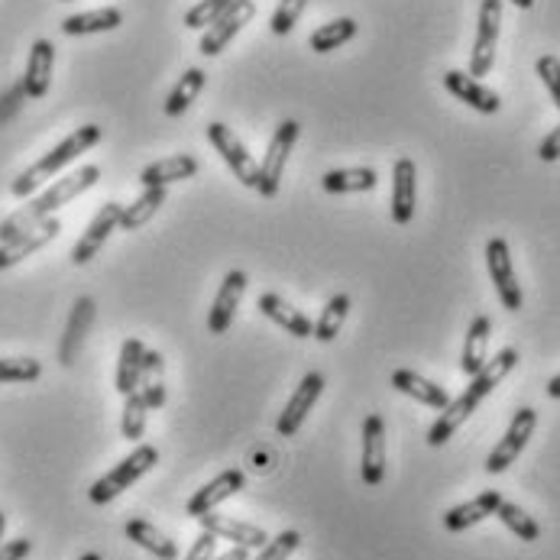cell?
I'll return each mask as SVG.
<instances>
[{"label":"cell","mask_w":560,"mask_h":560,"mask_svg":"<svg viewBox=\"0 0 560 560\" xmlns=\"http://www.w3.org/2000/svg\"><path fill=\"white\" fill-rule=\"evenodd\" d=\"M518 366V350L515 347H502L492 360H486V366H482L477 376H470V386H467V393L464 396H457V399H451V405L441 411V418L431 424V431H428V444L431 447H444L454 434H457V428L480 408V401L512 373Z\"/></svg>","instance_id":"6da1fadb"},{"label":"cell","mask_w":560,"mask_h":560,"mask_svg":"<svg viewBox=\"0 0 560 560\" xmlns=\"http://www.w3.org/2000/svg\"><path fill=\"white\" fill-rule=\"evenodd\" d=\"M101 178V168L97 165H81L75 172L62 175L59 182H52L46 191H39L30 205H23L20 211H13L10 218L0 221V243L13 241L26 231H33L36 224H43L46 218H52L62 205L75 201L79 195H84L88 188H94Z\"/></svg>","instance_id":"7a4b0ae2"},{"label":"cell","mask_w":560,"mask_h":560,"mask_svg":"<svg viewBox=\"0 0 560 560\" xmlns=\"http://www.w3.org/2000/svg\"><path fill=\"white\" fill-rule=\"evenodd\" d=\"M97 143H101V127L84 124L75 133H69L56 150H49L43 160H36L30 168H23V172L10 182V191H13L16 198H30L46 178H56L69 162H75L81 153H88V150L97 147Z\"/></svg>","instance_id":"3957f363"},{"label":"cell","mask_w":560,"mask_h":560,"mask_svg":"<svg viewBox=\"0 0 560 560\" xmlns=\"http://www.w3.org/2000/svg\"><path fill=\"white\" fill-rule=\"evenodd\" d=\"M156 464H160V451H156L153 444H140L130 457H124L110 474H104L101 480L88 489V499H91L94 505L114 502L120 492H127L140 477H147Z\"/></svg>","instance_id":"277c9868"},{"label":"cell","mask_w":560,"mask_h":560,"mask_svg":"<svg viewBox=\"0 0 560 560\" xmlns=\"http://www.w3.org/2000/svg\"><path fill=\"white\" fill-rule=\"evenodd\" d=\"M302 137V127L299 120H282L269 140V150L266 156L259 162V182H256V191L262 198H276L279 195V185H282V172H285V162L292 156L295 143Z\"/></svg>","instance_id":"5b68a950"},{"label":"cell","mask_w":560,"mask_h":560,"mask_svg":"<svg viewBox=\"0 0 560 560\" xmlns=\"http://www.w3.org/2000/svg\"><path fill=\"white\" fill-rule=\"evenodd\" d=\"M535 428H538V411L528 408V405L518 408V411L512 415V421H509V431L502 434V441H499V444L492 447V454L486 457V474H505V470L518 460V454L528 447Z\"/></svg>","instance_id":"8992f818"},{"label":"cell","mask_w":560,"mask_h":560,"mask_svg":"<svg viewBox=\"0 0 560 560\" xmlns=\"http://www.w3.org/2000/svg\"><path fill=\"white\" fill-rule=\"evenodd\" d=\"M486 269H489V279L499 292V302L502 308L509 312H522L525 299H522V289H518V279H515V266H512V253H509V243L502 237H492L486 243Z\"/></svg>","instance_id":"52a82bcc"},{"label":"cell","mask_w":560,"mask_h":560,"mask_svg":"<svg viewBox=\"0 0 560 560\" xmlns=\"http://www.w3.org/2000/svg\"><path fill=\"white\" fill-rule=\"evenodd\" d=\"M499 30H502V0H482L480 23H477V43L470 56V75L482 79L492 72L495 62V46H499Z\"/></svg>","instance_id":"ba28073f"},{"label":"cell","mask_w":560,"mask_h":560,"mask_svg":"<svg viewBox=\"0 0 560 560\" xmlns=\"http://www.w3.org/2000/svg\"><path fill=\"white\" fill-rule=\"evenodd\" d=\"M208 140H211V147L221 153V160L231 165V172L237 175V182L246 185V188H256V182H259V165H256L253 156L246 153L241 137H237L231 127H224V124H208Z\"/></svg>","instance_id":"9c48e42d"},{"label":"cell","mask_w":560,"mask_h":560,"mask_svg":"<svg viewBox=\"0 0 560 560\" xmlns=\"http://www.w3.org/2000/svg\"><path fill=\"white\" fill-rule=\"evenodd\" d=\"M253 16H256V3H253V0H237L224 16H218V20L205 30L201 43H198L201 56H208V59L221 56V52L231 46V39L241 33L243 26H246Z\"/></svg>","instance_id":"30bf717a"},{"label":"cell","mask_w":560,"mask_h":560,"mask_svg":"<svg viewBox=\"0 0 560 560\" xmlns=\"http://www.w3.org/2000/svg\"><path fill=\"white\" fill-rule=\"evenodd\" d=\"M120 214H124V208H120L117 201H107V205L91 218V224L84 228V234L79 237V243L72 246V262H75V266L91 262V259L101 253V246L107 243V237H110L114 231H120Z\"/></svg>","instance_id":"8fae6325"},{"label":"cell","mask_w":560,"mask_h":560,"mask_svg":"<svg viewBox=\"0 0 560 560\" xmlns=\"http://www.w3.org/2000/svg\"><path fill=\"white\" fill-rule=\"evenodd\" d=\"M320 393H324V376H320V373H308V376L302 380V386L292 393L285 411L279 415V424H276L279 438H295V434L302 431V424H305L308 411L315 408V401L320 399Z\"/></svg>","instance_id":"7c38bea8"},{"label":"cell","mask_w":560,"mask_h":560,"mask_svg":"<svg viewBox=\"0 0 560 560\" xmlns=\"http://www.w3.org/2000/svg\"><path fill=\"white\" fill-rule=\"evenodd\" d=\"M363 482L380 486L386 480V421L383 415H366L363 421Z\"/></svg>","instance_id":"4fadbf2b"},{"label":"cell","mask_w":560,"mask_h":560,"mask_svg":"<svg viewBox=\"0 0 560 560\" xmlns=\"http://www.w3.org/2000/svg\"><path fill=\"white\" fill-rule=\"evenodd\" d=\"M246 285H249V279H246V272H241V269H231V272L224 276V282H221V289H218V299H214V305H211V312H208V330H211V334H228V330H231Z\"/></svg>","instance_id":"5bb4252c"},{"label":"cell","mask_w":560,"mask_h":560,"mask_svg":"<svg viewBox=\"0 0 560 560\" xmlns=\"http://www.w3.org/2000/svg\"><path fill=\"white\" fill-rule=\"evenodd\" d=\"M59 231H62V221H59V218H46V221L36 224L33 231L20 234V237H13V241L0 243V272L10 269V266H16V262H23V259L33 256L36 249L49 246V243L59 237Z\"/></svg>","instance_id":"9a60e30c"},{"label":"cell","mask_w":560,"mask_h":560,"mask_svg":"<svg viewBox=\"0 0 560 560\" xmlns=\"http://www.w3.org/2000/svg\"><path fill=\"white\" fill-rule=\"evenodd\" d=\"M195 522H201V532H211L214 538L234 541V545L249 548V551H259V548L269 541V535H266L259 525H249V522L231 518V515H214V512H208V515H201V518H195Z\"/></svg>","instance_id":"2e32d148"},{"label":"cell","mask_w":560,"mask_h":560,"mask_svg":"<svg viewBox=\"0 0 560 560\" xmlns=\"http://www.w3.org/2000/svg\"><path fill=\"white\" fill-rule=\"evenodd\" d=\"M243 486H246L243 470H224L221 477H214V480L208 482V486H201V489L188 499V515H191V518H201V515L214 512L224 499L237 495Z\"/></svg>","instance_id":"e0dca14e"},{"label":"cell","mask_w":560,"mask_h":560,"mask_svg":"<svg viewBox=\"0 0 560 560\" xmlns=\"http://www.w3.org/2000/svg\"><path fill=\"white\" fill-rule=\"evenodd\" d=\"M444 88H447L457 101H464L467 107H474V110H480V114H495V110L502 107L499 94H495L492 88H486L480 79L467 75V72H457V69L444 72Z\"/></svg>","instance_id":"ac0fdd59"},{"label":"cell","mask_w":560,"mask_h":560,"mask_svg":"<svg viewBox=\"0 0 560 560\" xmlns=\"http://www.w3.org/2000/svg\"><path fill=\"white\" fill-rule=\"evenodd\" d=\"M94 312H97L94 299L81 295L79 302H75V308H72V315H69V324H66V334H62V343H59V363H62V366H72V363L79 360V350L84 347V337H88V330H91V324H94Z\"/></svg>","instance_id":"d6986e66"},{"label":"cell","mask_w":560,"mask_h":560,"mask_svg":"<svg viewBox=\"0 0 560 560\" xmlns=\"http://www.w3.org/2000/svg\"><path fill=\"white\" fill-rule=\"evenodd\" d=\"M52 66H56V46L49 39H36L30 49V62H26V75H23V91L26 97L39 101L49 94L52 84Z\"/></svg>","instance_id":"ffe728a7"},{"label":"cell","mask_w":560,"mask_h":560,"mask_svg":"<svg viewBox=\"0 0 560 560\" xmlns=\"http://www.w3.org/2000/svg\"><path fill=\"white\" fill-rule=\"evenodd\" d=\"M418 168L408 156L396 160L393 168V221L405 228L415 218V198H418Z\"/></svg>","instance_id":"44dd1931"},{"label":"cell","mask_w":560,"mask_h":560,"mask_svg":"<svg viewBox=\"0 0 560 560\" xmlns=\"http://www.w3.org/2000/svg\"><path fill=\"white\" fill-rule=\"evenodd\" d=\"M256 305H259V312L272 320V324H279L282 330H289V334H292V337H299V340H305V337H312V334H315V324H312V318H308L302 308H292V305H289L282 295H276V292H262Z\"/></svg>","instance_id":"7402d4cb"},{"label":"cell","mask_w":560,"mask_h":560,"mask_svg":"<svg viewBox=\"0 0 560 560\" xmlns=\"http://www.w3.org/2000/svg\"><path fill=\"white\" fill-rule=\"evenodd\" d=\"M499 505H502V495H499L495 489H486V492H480L477 499H470V502H460V505L447 509V515H444V528H447V532H467V528H474V525L486 522L489 515H495V509H499Z\"/></svg>","instance_id":"603a6c76"},{"label":"cell","mask_w":560,"mask_h":560,"mask_svg":"<svg viewBox=\"0 0 560 560\" xmlns=\"http://www.w3.org/2000/svg\"><path fill=\"white\" fill-rule=\"evenodd\" d=\"M198 175V160L188 156V153H175L168 160L153 162L140 172V182L143 188H165L172 182H185V178H195Z\"/></svg>","instance_id":"cb8c5ba5"},{"label":"cell","mask_w":560,"mask_h":560,"mask_svg":"<svg viewBox=\"0 0 560 560\" xmlns=\"http://www.w3.org/2000/svg\"><path fill=\"white\" fill-rule=\"evenodd\" d=\"M393 386L399 389L401 396L421 401V405H428L434 411H444L451 405V396H447L444 386H438V383H431V380H424V376H418L411 370H396L393 373Z\"/></svg>","instance_id":"d4e9b609"},{"label":"cell","mask_w":560,"mask_h":560,"mask_svg":"<svg viewBox=\"0 0 560 560\" xmlns=\"http://www.w3.org/2000/svg\"><path fill=\"white\" fill-rule=\"evenodd\" d=\"M380 185V172L370 165H357V168H334L320 178V188L327 195H360V191H373Z\"/></svg>","instance_id":"484cf974"},{"label":"cell","mask_w":560,"mask_h":560,"mask_svg":"<svg viewBox=\"0 0 560 560\" xmlns=\"http://www.w3.org/2000/svg\"><path fill=\"white\" fill-rule=\"evenodd\" d=\"M124 535H127L137 548L150 551L156 560H178V545H175L168 535H162L160 528H156L153 522H147V518H130V522L124 525Z\"/></svg>","instance_id":"4316f807"},{"label":"cell","mask_w":560,"mask_h":560,"mask_svg":"<svg viewBox=\"0 0 560 560\" xmlns=\"http://www.w3.org/2000/svg\"><path fill=\"white\" fill-rule=\"evenodd\" d=\"M143 340L137 337H127L124 347H120V360H117V376H114V389L120 396H130L140 389V376H143Z\"/></svg>","instance_id":"83f0119b"},{"label":"cell","mask_w":560,"mask_h":560,"mask_svg":"<svg viewBox=\"0 0 560 560\" xmlns=\"http://www.w3.org/2000/svg\"><path fill=\"white\" fill-rule=\"evenodd\" d=\"M489 330H492V320L486 315L474 318L470 330H467V340H464V353H460L464 376H477L486 366V360H489Z\"/></svg>","instance_id":"f1b7e54d"},{"label":"cell","mask_w":560,"mask_h":560,"mask_svg":"<svg viewBox=\"0 0 560 560\" xmlns=\"http://www.w3.org/2000/svg\"><path fill=\"white\" fill-rule=\"evenodd\" d=\"M124 23V13L117 7H101V10H88L62 20V33L66 36H91V33H110Z\"/></svg>","instance_id":"f546056e"},{"label":"cell","mask_w":560,"mask_h":560,"mask_svg":"<svg viewBox=\"0 0 560 560\" xmlns=\"http://www.w3.org/2000/svg\"><path fill=\"white\" fill-rule=\"evenodd\" d=\"M357 33H360V23H357L353 16H337V20L324 23V26H318V30L308 36V49L324 56V52L340 49L343 43H350Z\"/></svg>","instance_id":"4dcf8cb0"},{"label":"cell","mask_w":560,"mask_h":560,"mask_svg":"<svg viewBox=\"0 0 560 560\" xmlns=\"http://www.w3.org/2000/svg\"><path fill=\"white\" fill-rule=\"evenodd\" d=\"M143 399H147V408H162L165 405V363L156 350H147L143 353V376H140V389H137Z\"/></svg>","instance_id":"1f68e13d"},{"label":"cell","mask_w":560,"mask_h":560,"mask_svg":"<svg viewBox=\"0 0 560 560\" xmlns=\"http://www.w3.org/2000/svg\"><path fill=\"white\" fill-rule=\"evenodd\" d=\"M201 88H205V72H201V69H188L182 79L172 84V91H168V97H165V114H168V117H182V114L198 101Z\"/></svg>","instance_id":"d6a6232c"},{"label":"cell","mask_w":560,"mask_h":560,"mask_svg":"<svg viewBox=\"0 0 560 560\" xmlns=\"http://www.w3.org/2000/svg\"><path fill=\"white\" fill-rule=\"evenodd\" d=\"M165 205V188H143V195L124 208L120 214V231H140L156 211Z\"/></svg>","instance_id":"836d02e7"},{"label":"cell","mask_w":560,"mask_h":560,"mask_svg":"<svg viewBox=\"0 0 560 560\" xmlns=\"http://www.w3.org/2000/svg\"><path fill=\"white\" fill-rule=\"evenodd\" d=\"M495 518H499L518 541H528V545H532V541L541 538V525H538L525 509H518L515 502H505V499H502V505L495 509Z\"/></svg>","instance_id":"e575fe53"},{"label":"cell","mask_w":560,"mask_h":560,"mask_svg":"<svg viewBox=\"0 0 560 560\" xmlns=\"http://www.w3.org/2000/svg\"><path fill=\"white\" fill-rule=\"evenodd\" d=\"M350 315V295H334L327 305H324V312H320L318 324H315V334L312 337H318L320 343H330L337 334H340V327H343V320Z\"/></svg>","instance_id":"d590c367"},{"label":"cell","mask_w":560,"mask_h":560,"mask_svg":"<svg viewBox=\"0 0 560 560\" xmlns=\"http://www.w3.org/2000/svg\"><path fill=\"white\" fill-rule=\"evenodd\" d=\"M124 415H120V434L127 438V441H140L143 438V431H147V399L140 396V393H130V396H124Z\"/></svg>","instance_id":"8d00e7d4"},{"label":"cell","mask_w":560,"mask_h":560,"mask_svg":"<svg viewBox=\"0 0 560 560\" xmlns=\"http://www.w3.org/2000/svg\"><path fill=\"white\" fill-rule=\"evenodd\" d=\"M39 376H43L39 360H30V357H10V360H3L0 357V383H36Z\"/></svg>","instance_id":"74e56055"},{"label":"cell","mask_w":560,"mask_h":560,"mask_svg":"<svg viewBox=\"0 0 560 560\" xmlns=\"http://www.w3.org/2000/svg\"><path fill=\"white\" fill-rule=\"evenodd\" d=\"M234 3H237V0H201V3H195V7L185 13V26H188V30H201V26L208 30V26H211L218 16H224Z\"/></svg>","instance_id":"f35d334b"},{"label":"cell","mask_w":560,"mask_h":560,"mask_svg":"<svg viewBox=\"0 0 560 560\" xmlns=\"http://www.w3.org/2000/svg\"><path fill=\"white\" fill-rule=\"evenodd\" d=\"M299 548H302V532L289 528V532H282V535L269 538V541L259 548L256 560H289L295 551H299Z\"/></svg>","instance_id":"ab89813d"},{"label":"cell","mask_w":560,"mask_h":560,"mask_svg":"<svg viewBox=\"0 0 560 560\" xmlns=\"http://www.w3.org/2000/svg\"><path fill=\"white\" fill-rule=\"evenodd\" d=\"M305 3H308V0H279V7H276V13H272V20H269V30H272L276 36H289L292 26L302 20Z\"/></svg>","instance_id":"60d3db41"},{"label":"cell","mask_w":560,"mask_h":560,"mask_svg":"<svg viewBox=\"0 0 560 560\" xmlns=\"http://www.w3.org/2000/svg\"><path fill=\"white\" fill-rule=\"evenodd\" d=\"M535 69H538V79L545 81V88H548L551 101L558 104V110H560V59L558 56H541Z\"/></svg>","instance_id":"b9f144b4"},{"label":"cell","mask_w":560,"mask_h":560,"mask_svg":"<svg viewBox=\"0 0 560 560\" xmlns=\"http://www.w3.org/2000/svg\"><path fill=\"white\" fill-rule=\"evenodd\" d=\"M214 551H218V538H214L211 532H201V535H198V541L191 545V551H188V558L185 560H211L214 558Z\"/></svg>","instance_id":"7bdbcfd3"},{"label":"cell","mask_w":560,"mask_h":560,"mask_svg":"<svg viewBox=\"0 0 560 560\" xmlns=\"http://www.w3.org/2000/svg\"><path fill=\"white\" fill-rule=\"evenodd\" d=\"M30 551H33V541L30 538H16V541L0 545V560H23L30 558Z\"/></svg>","instance_id":"ee69618b"},{"label":"cell","mask_w":560,"mask_h":560,"mask_svg":"<svg viewBox=\"0 0 560 560\" xmlns=\"http://www.w3.org/2000/svg\"><path fill=\"white\" fill-rule=\"evenodd\" d=\"M538 156L541 162H558L560 160V124L541 140V147H538Z\"/></svg>","instance_id":"f6af8a7d"},{"label":"cell","mask_w":560,"mask_h":560,"mask_svg":"<svg viewBox=\"0 0 560 560\" xmlns=\"http://www.w3.org/2000/svg\"><path fill=\"white\" fill-rule=\"evenodd\" d=\"M211 560H249V548H241V545H234L231 551H224L221 558H211Z\"/></svg>","instance_id":"bcb514c9"},{"label":"cell","mask_w":560,"mask_h":560,"mask_svg":"<svg viewBox=\"0 0 560 560\" xmlns=\"http://www.w3.org/2000/svg\"><path fill=\"white\" fill-rule=\"evenodd\" d=\"M548 396H551V399H560V373L548 383Z\"/></svg>","instance_id":"7dc6e473"},{"label":"cell","mask_w":560,"mask_h":560,"mask_svg":"<svg viewBox=\"0 0 560 560\" xmlns=\"http://www.w3.org/2000/svg\"><path fill=\"white\" fill-rule=\"evenodd\" d=\"M509 3H515L518 10H532L535 7V0H509Z\"/></svg>","instance_id":"c3c4849f"},{"label":"cell","mask_w":560,"mask_h":560,"mask_svg":"<svg viewBox=\"0 0 560 560\" xmlns=\"http://www.w3.org/2000/svg\"><path fill=\"white\" fill-rule=\"evenodd\" d=\"M3 532H7V515L0 512V545H3Z\"/></svg>","instance_id":"681fc988"},{"label":"cell","mask_w":560,"mask_h":560,"mask_svg":"<svg viewBox=\"0 0 560 560\" xmlns=\"http://www.w3.org/2000/svg\"><path fill=\"white\" fill-rule=\"evenodd\" d=\"M81 560H101V555H84Z\"/></svg>","instance_id":"f907efd6"}]
</instances>
